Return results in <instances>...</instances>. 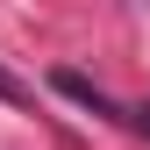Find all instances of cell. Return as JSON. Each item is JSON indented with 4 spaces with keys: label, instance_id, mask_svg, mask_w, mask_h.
<instances>
[{
    "label": "cell",
    "instance_id": "obj_1",
    "mask_svg": "<svg viewBox=\"0 0 150 150\" xmlns=\"http://www.w3.org/2000/svg\"><path fill=\"white\" fill-rule=\"evenodd\" d=\"M57 93H71V100H86V107H93V115H115V100H107V93H100V86H86V79H79V71H57Z\"/></svg>",
    "mask_w": 150,
    "mask_h": 150
},
{
    "label": "cell",
    "instance_id": "obj_2",
    "mask_svg": "<svg viewBox=\"0 0 150 150\" xmlns=\"http://www.w3.org/2000/svg\"><path fill=\"white\" fill-rule=\"evenodd\" d=\"M136 129H143V136H150V107H136Z\"/></svg>",
    "mask_w": 150,
    "mask_h": 150
},
{
    "label": "cell",
    "instance_id": "obj_3",
    "mask_svg": "<svg viewBox=\"0 0 150 150\" xmlns=\"http://www.w3.org/2000/svg\"><path fill=\"white\" fill-rule=\"evenodd\" d=\"M0 93H7V100H14V79H7V71H0Z\"/></svg>",
    "mask_w": 150,
    "mask_h": 150
},
{
    "label": "cell",
    "instance_id": "obj_4",
    "mask_svg": "<svg viewBox=\"0 0 150 150\" xmlns=\"http://www.w3.org/2000/svg\"><path fill=\"white\" fill-rule=\"evenodd\" d=\"M143 7H150V0H143Z\"/></svg>",
    "mask_w": 150,
    "mask_h": 150
}]
</instances>
